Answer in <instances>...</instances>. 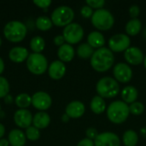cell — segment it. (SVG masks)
I'll list each match as a JSON object with an SVG mask.
<instances>
[{"label":"cell","mask_w":146,"mask_h":146,"mask_svg":"<svg viewBox=\"0 0 146 146\" xmlns=\"http://www.w3.org/2000/svg\"><path fill=\"white\" fill-rule=\"evenodd\" d=\"M115 61L113 52L106 47H102L94 51L91 57V65L98 72L109 70Z\"/></svg>","instance_id":"obj_1"},{"label":"cell","mask_w":146,"mask_h":146,"mask_svg":"<svg viewBox=\"0 0 146 146\" xmlns=\"http://www.w3.org/2000/svg\"><path fill=\"white\" fill-rule=\"evenodd\" d=\"M129 114V106L123 101H115L107 109V116L115 124L123 123L128 118Z\"/></svg>","instance_id":"obj_2"},{"label":"cell","mask_w":146,"mask_h":146,"mask_svg":"<svg viewBox=\"0 0 146 146\" xmlns=\"http://www.w3.org/2000/svg\"><path fill=\"white\" fill-rule=\"evenodd\" d=\"M27 33V27L18 21H11L8 22L3 28V34L5 38L12 43L22 41L25 38Z\"/></svg>","instance_id":"obj_3"},{"label":"cell","mask_w":146,"mask_h":146,"mask_svg":"<svg viewBox=\"0 0 146 146\" xmlns=\"http://www.w3.org/2000/svg\"><path fill=\"white\" fill-rule=\"evenodd\" d=\"M96 90L101 98H112L118 95L120 85L116 80L111 77H104L97 83Z\"/></svg>","instance_id":"obj_4"},{"label":"cell","mask_w":146,"mask_h":146,"mask_svg":"<svg viewBox=\"0 0 146 146\" xmlns=\"http://www.w3.org/2000/svg\"><path fill=\"white\" fill-rule=\"evenodd\" d=\"M92 25L98 30L105 31L110 29L114 23L115 18L113 15L105 9H97L92 16Z\"/></svg>","instance_id":"obj_5"},{"label":"cell","mask_w":146,"mask_h":146,"mask_svg":"<svg viewBox=\"0 0 146 146\" xmlns=\"http://www.w3.org/2000/svg\"><path fill=\"white\" fill-rule=\"evenodd\" d=\"M74 18V10L68 6H59L51 14V21L57 27H66L72 23Z\"/></svg>","instance_id":"obj_6"},{"label":"cell","mask_w":146,"mask_h":146,"mask_svg":"<svg viewBox=\"0 0 146 146\" xmlns=\"http://www.w3.org/2000/svg\"><path fill=\"white\" fill-rule=\"evenodd\" d=\"M27 67L32 74L40 75L47 70L48 61L41 53H33L27 60Z\"/></svg>","instance_id":"obj_7"},{"label":"cell","mask_w":146,"mask_h":146,"mask_svg":"<svg viewBox=\"0 0 146 146\" xmlns=\"http://www.w3.org/2000/svg\"><path fill=\"white\" fill-rule=\"evenodd\" d=\"M84 36V29L78 23H71L63 29V37L69 44L79 43Z\"/></svg>","instance_id":"obj_8"},{"label":"cell","mask_w":146,"mask_h":146,"mask_svg":"<svg viewBox=\"0 0 146 146\" xmlns=\"http://www.w3.org/2000/svg\"><path fill=\"white\" fill-rule=\"evenodd\" d=\"M131 44L130 38L127 34L117 33L113 35L109 40V46L111 51L121 52L126 51Z\"/></svg>","instance_id":"obj_9"},{"label":"cell","mask_w":146,"mask_h":146,"mask_svg":"<svg viewBox=\"0 0 146 146\" xmlns=\"http://www.w3.org/2000/svg\"><path fill=\"white\" fill-rule=\"evenodd\" d=\"M113 74L115 80L118 82H121V83L129 82L133 77L132 68L124 62L117 63L113 69Z\"/></svg>","instance_id":"obj_10"},{"label":"cell","mask_w":146,"mask_h":146,"mask_svg":"<svg viewBox=\"0 0 146 146\" xmlns=\"http://www.w3.org/2000/svg\"><path fill=\"white\" fill-rule=\"evenodd\" d=\"M121 141L119 137L110 132L99 133L94 139L95 146H120Z\"/></svg>","instance_id":"obj_11"},{"label":"cell","mask_w":146,"mask_h":146,"mask_svg":"<svg viewBox=\"0 0 146 146\" xmlns=\"http://www.w3.org/2000/svg\"><path fill=\"white\" fill-rule=\"evenodd\" d=\"M50 96L44 92H38L32 97V104L38 110H46L51 105Z\"/></svg>","instance_id":"obj_12"},{"label":"cell","mask_w":146,"mask_h":146,"mask_svg":"<svg viewBox=\"0 0 146 146\" xmlns=\"http://www.w3.org/2000/svg\"><path fill=\"white\" fill-rule=\"evenodd\" d=\"M33 115L32 113L25 109L18 110L14 115L15 123L21 128H27L33 123Z\"/></svg>","instance_id":"obj_13"},{"label":"cell","mask_w":146,"mask_h":146,"mask_svg":"<svg viewBox=\"0 0 146 146\" xmlns=\"http://www.w3.org/2000/svg\"><path fill=\"white\" fill-rule=\"evenodd\" d=\"M124 57L128 63L133 65H139L142 63L145 59L142 50L136 46L129 47L125 51Z\"/></svg>","instance_id":"obj_14"},{"label":"cell","mask_w":146,"mask_h":146,"mask_svg":"<svg viewBox=\"0 0 146 146\" xmlns=\"http://www.w3.org/2000/svg\"><path fill=\"white\" fill-rule=\"evenodd\" d=\"M85 111V105L80 101H72L66 107V115L69 118H80L84 115Z\"/></svg>","instance_id":"obj_15"},{"label":"cell","mask_w":146,"mask_h":146,"mask_svg":"<svg viewBox=\"0 0 146 146\" xmlns=\"http://www.w3.org/2000/svg\"><path fill=\"white\" fill-rule=\"evenodd\" d=\"M49 75L53 80H60L62 79L66 73V66L64 62L61 61H54L51 62L48 68Z\"/></svg>","instance_id":"obj_16"},{"label":"cell","mask_w":146,"mask_h":146,"mask_svg":"<svg viewBox=\"0 0 146 146\" xmlns=\"http://www.w3.org/2000/svg\"><path fill=\"white\" fill-rule=\"evenodd\" d=\"M28 56V50L24 47H14L9 52V59L15 63L23 62L24 61L27 60Z\"/></svg>","instance_id":"obj_17"},{"label":"cell","mask_w":146,"mask_h":146,"mask_svg":"<svg viewBox=\"0 0 146 146\" xmlns=\"http://www.w3.org/2000/svg\"><path fill=\"white\" fill-rule=\"evenodd\" d=\"M26 134L20 129H13L9 133V143L11 146H24L26 144Z\"/></svg>","instance_id":"obj_18"},{"label":"cell","mask_w":146,"mask_h":146,"mask_svg":"<svg viewBox=\"0 0 146 146\" xmlns=\"http://www.w3.org/2000/svg\"><path fill=\"white\" fill-rule=\"evenodd\" d=\"M57 56L61 62H68L72 61L74 56V49L69 44H64L60 46L57 51Z\"/></svg>","instance_id":"obj_19"},{"label":"cell","mask_w":146,"mask_h":146,"mask_svg":"<svg viewBox=\"0 0 146 146\" xmlns=\"http://www.w3.org/2000/svg\"><path fill=\"white\" fill-rule=\"evenodd\" d=\"M50 123V115L44 112V111H40L35 114L33 119V127H37L38 129H43L47 127Z\"/></svg>","instance_id":"obj_20"},{"label":"cell","mask_w":146,"mask_h":146,"mask_svg":"<svg viewBox=\"0 0 146 146\" xmlns=\"http://www.w3.org/2000/svg\"><path fill=\"white\" fill-rule=\"evenodd\" d=\"M87 41H88V44L92 48L100 49V48L104 47V45L105 44V38L104 37V35L98 31L90 33L87 37Z\"/></svg>","instance_id":"obj_21"},{"label":"cell","mask_w":146,"mask_h":146,"mask_svg":"<svg viewBox=\"0 0 146 146\" xmlns=\"http://www.w3.org/2000/svg\"><path fill=\"white\" fill-rule=\"evenodd\" d=\"M138 90L133 86H127L121 91V98L126 104H133L138 98Z\"/></svg>","instance_id":"obj_22"},{"label":"cell","mask_w":146,"mask_h":146,"mask_svg":"<svg viewBox=\"0 0 146 146\" xmlns=\"http://www.w3.org/2000/svg\"><path fill=\"white\" fill-rule=\"evenodd\" d=\"M91 110L93 113L99 115L105 111L106 104L103 98L100 96H95L91 101Z\"/></svg>","instance_id":"obj_23"},{"label":"cell","mask_w":146,"mask_h":146,"mask_svg":"<svg viewBox=\"0 0 146 146\" xmlns=\"http://www.w3.org/2000/svg\"><path fill=\"white\" fill-rule=\"evenodd\" d=\"M142 27L141 21L137 18V19H131L126 25V32L127 34L135 36L137 35Z\"/></svg>","instance_id":"obj_24"},{"label":"cell","mask_w":146,"mask_h":146,"mask_svg":"<svg viewBox=\"0 0 146 146\" xmlns=\"http://www.w3.org/2000/svg\"><path fill=\"white\" fill-rule=\"evenodd\" d=\"M139 141V136L133 130H127L123 134V143L125 146H136Z\"/></svg>","instance_id":"obj_25"},{"label":"cell","mask_w":146,"mask_h":146,"mask_svg":"<svg viewBox=\"0 0 146 146\" xmlns=\"http://www.w3.org/2000/svg\"><path fill=\"white\" fill-rule=\"evenodd\" d=\"M30 47L32 49V50L34 53H40L41 51L44 50V47H45V42L44 39L40 37V36H36L33 37L31 39L30 42Z\"/></svg>","instance_id":"obj_26"},{"label":"cell","mask_w":146,"mask_h":146,"mask_svg":"<svg viewBox=\"0 0 146 146\" xmlns=\"http://www.w3.org/2000/svg\"><path fill=\"white\" fill-rule=\"evenodd\" d=\"M15 104L21 109H26L32 104V97L27 93H21L15 99Z\"/></svg>","instance_id":"obj_27"},{"label":"cell","mask_w":146,"mask_h":146,"mask_svg":"<svg viewBox=\"0 0 146 146\" xmlns=\"http://www.w3.org/2000/svg\"><path fill=\"white\" fill-rule=\"evenodd\" d=\"M77 53L80 57L87 59L89 57H92V56L94 53V50H93V48L88 43H84V44H81L78 47Z\"/></svg>","instance_id":"obj_28"},{"label":"cell","mask_w":146,"mask_h":146,"mask_svg":"<svg viewBox=\"0 0 146 146\" xmlns=\"http://www.w3.org/2000/svg\"><path fill=\"white\" fill-rule=\"evenodd\" d=\"M52 21L47 16H39L36 20V27L41 31H47L52 27Z\"/></svg>","instance_id":"obj_29"},{"label":"cell","mask_w":146,"mask_h":146,"mask_svg":"<svg viewBox=\"0 0 146 146\" xmlns=\"http://www.w3.org/2000/svg\"><path fill=\"white\" fill-rule=\"evenodd\" d=\"M25 134H26L27 139H28L29 140H32V141L38 140L40 137L39 129H38L37 127H35L33 126H30L29 127H27Z\"/></svg>","instance_id":"obj_30"},{"label":"cell","mask_w":146,"mask_h":146,"mask_svg":"<svg viewBox=\"0 0 146 146\" xmlns=\"http://www.w3.org/2000/svg\"><path fill=\"white\" fill-rule=\"evenodd\" d=\"M9 92V84L8 80L0 76V98H4Z\"/></svg>","instance_id":"obj_31"},{"label":"cell","mask_w":146,"mask_h":146,"mask_svg":"<svg viewBox=\"0 0 146 146\" xmlns=\"http://www.w3.org/2000/svg\"><path fill=\"white\" fill-rule=\"evenodd\" d=\"M130 113H132L134 115H141L145 110V106L140 102H134L130 104L129 106Z\"/></svg>","instance_id":"obj_32"},{"label":"cell","mask_w":146,"mask_h":146,"mask_svg":"<svg viewBox=\"0 0 146 146\" xmlns=\"http://www.w3.org/2000/svg\"><path fill=\"white\" fill-rule=\"evenodd\" d=\"M86 3L92 9L93 8V9H100L105 4V1L104 0H87Z\"/></svg>","instance_id":"obj_33"},{"label":"cell","mask_w":146,"mask_h":146,"mask_svg":"<svg viewBox=\"0 0 146 146\" xmlns=\"http://www.w3.org/2000/svg\"><path fill=\"white\" fill-rule=\"evenodd\" d=\"M140 13V9L138 5L136 4H133L130 7L129 9V14H130V16L132 17V19H137V17L139 16Z\"/></svg>","instance_id":"obj_34"},{"label":"cell","mask_w":146,"mask_h":146,"mask_svg":"<svg viewBox=\"0 0 146 146\" xmlns=\"http://www.w3.org/2000/svg\"><path fill=\"white\" fill-rule=\"evenodd\" d=\"M33 3L41 9H46L51 4V1L50 0H34Z\"/></svg>","instance_id":"obj_35"},{"label":"cell","mask_w":146,"mask_h":146,"mask_svg":"<svg viewBox=\"0 0 146 146\" xmlns=\"http://www.w3.org/2000/svg\"><path fill=\"white\" fill-rule=\"evenodd\" d=\"M80 13H81V15L83 17H85V18H89V17L92 16V15H93L92 9L91 7H89L88 5L82 7L81 10H80Z\"/></svg>","instance_id":"obj_36"},{"label":"cell","mask_w":146,"mask_h":146,"mask_svg":"<svg viewBox=\"0 0 146 146\" xmlns=\"http://www.w3.org/2000/svg\"><path fill=\"white\" fill-rule=\"evenodd\" d=\"M86 134L87 136V139L92 140V139H95L98 137V131H97L96 128H94V127H89V128H87V130L86 132Z\"/></svg>","instance_id":"obj_37"},{"label":"cell","mask_w":146,"mask_h":146,"mask_svg":"<svg viewBox=\"0 0 146 146\" xmlns=\"http://www.w3.org/2000/svg\"><path fill=\"white\" fill-rule=\"evenodd\" d=\"M64 42H65V39H64V37L63 35H57L54 38V43L57 46H62L64 44Z\"/></svg>","instance_id":"obj_38"},{"label":"cell","mask_w":146,"mask_h":146,"mask_svg":"<svg viewBox=\"0 0 146 146\" xmlns=\"http://www.w3.org/2000/svg\"><path fill=\"white\" fill-rule=\"evenodd\" d=\"M77 146H95L94 145V141H92V139H84L82 140H80L79 142V144L77 145Z\"/></svg>","instance_id":"obj_39"},{"label":"cell","mask_w":146,"mask_h":146,"mask_svg":"<svg viewBox=\"0 0 146 146\" xmlns=\"http://www.w3.org/2000/svg\"><path fill=\"white\" fill-rule=\"evenodd\" d=\"M4 102H5V104H10L11 103H13V98H12L11 95L8 94V95L4 98Z\"/></svg>","instance_id":"obj_40"},{"label":"cell","mask_w":146,"mask_h":146,"mask_svg":"<svg viewBox=\"0 0 146 146\" xmlns=\"http://www.w3.org/2000/svg\"><path fill=\"white\" fill-rule=\"evenodd\" d=\"M9 140L5 139H0V146H9Z\"/></svg>","instance_id":"obj_41"},{"label":"cell","mask_w":146,"mask_h":146,"mask_svg":"<svg viewBox=\"0 0 146 146\" xmlns=\"http://www.w3.org/2000/svg\"><path fill=\"white\" fill-rule=\"evenodd\" d=\"M4 133H5V128L3 127V125L0 123V139H2V137H3Z\"/></svg>","instance_id":"obj_42"},{"label":"cell","mask_w":146,"mask_h":146,"mask_svg":"<svg viewBox=\"0 0 146 146\" xmlns=\"http://www.w3.org/2000/svg\"><path fill=\"white\" fill-rule=\"evenodd\" d=\"M3 69H4V62L3 59L0 57V74L3 72Z\"/></svg>","instance_id":"obj_43"},{"label":"cell","mask_w":146,"mask_h":146,"mask_svg":"<svg viewBox=\"0 0 146 146\" xmlns=\"http://www.w3.org/2000/svg\"><path fill=\"white\" fill-rule=\"evenodd\" d=\"M62 121L63 122H68V121H69V117L68 116V115L64 114V115L62 116Z\"/></svg>","instance_id":"obj_44"},{"label":"cell","mask_w":146,"mask_h":146,"mask_svg":"<svg viewBox=\"0 0 146 146\" xmlns=\"http://www.w3.org/2000/svg\"><path fill=\"white\" fill-rule=\"evenodd\" d=\"M144 62V65H145V68H146V56L145 57V59H144V62Z\"/></svg>","instance_id":"obj_45"},{"label":"cell","mask_w":146,"mask_h":146,"mask_svg":"<svg viewBox=\"0 0 146 146\" xmlns=\"http://www.w3.org/2000/svg\"><path fill=\"white\" fill-rule=\"evenodd\" d=\"M144 35H145V37L146 38V28L145 29V31H144Z\"/></svg>","instance_id":"obj_46"},{"label":"cell","mask_w":146,"mask_h":146,"mask_svg":"<svg viewBox=\"0 0 146 146\" xmlns=\"http://www.w3.org/2000/svg\"><path fill=\"white\" fill-rule=\"evenodd\" d=\"M1 44H2V39H1V38H0V46H1Z\"/></svg>","instance_id":"obj_47"},{"label":"cell","mask_w":146,"mask_h":146,"mask_svg":"<svg viewBox=\"0 0 146 146\" xmlns=\"http://www.w3.org/2000/svg\"><path fill=\"white\" fill-rule=\"evenodd\" d=\"M0 110H1V105H0Z\"/></svg>","instance_id":"obj_48"}]
</instances>
